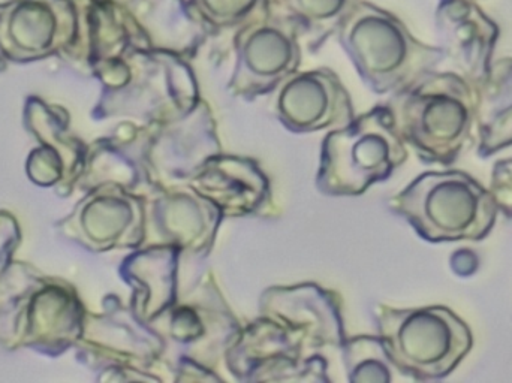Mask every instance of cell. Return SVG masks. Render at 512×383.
<instances>
[{"label": "cell", "instance_id": "277c9868", "mask_svg": "<svg viewBox=\"0 0 512 383\" xmlns=\"http://www.w3.org/2000/svg\"><path fill=\"white\" fill-rule=\"evenodd\" d=\"M393 114V113H391ZM394 126L420 152L421 158L451 164L459 158L471 135V107L459 89L423 84L406 93L394 116Z\"/></svg>", "mask_w": 512, "mask_h": 383}, {"label": "cell", "instance_id": "9c48e42d", "mask_svg": "<svg viewBox=\"0 0 512 383\" xmlns=\"http://www.w3.org/2000/svg\"><path fill=\"white\" fill-rule=\"evenodd\" d=\"M289 14L294 15L304 30L316 38H325L351 14L360 0H283Z\"/></svg>", "mask_w": 512, "mask_h": 383}, {"label": "cell", "instance_id": "52a82bcc", "mask_svg": "<svg viewBox=\"0 0 512 383\" xmlns=\"http://www.w3.org/2000/svg\"><path fill=\"white\" fill-rule=\"evenodd\" d=\"M77 29L74 0L0 3V48L14 59H32L60 48H72Z\"/></svg>", "mask_w": 512, "mask_h": 383}, {"label": "cell", "instance_id": "7a4b0ae2", "mask_svg": "<svg viewBox=\"0 0 512 383\" xmlns=\"http://www.w3.org/2000/svg\"><path fill=\"white\" fill-rule=\"evenodd\" d=\"M382 333L390 360L421 381L450 375L472 346L465 322L442 307L387 313Z\"/></svg>", "mask_w": 512, "mask_h": 383}, {"label": "cell", "instance_id": "8992f818", "mask_svg": "<svg viewBox=\"0 0 512 383\" xmlns=\"http://www.w3.org/2000/svg\"><path fill=\"white\" fill-rule=\"evenodd\" d=\"M264 14L243 24L236 45L239 65L231 81L236 92L258 95L294 74L300 62L297 32L301 23L294 15Z\"/></svg>", "mask_w": 512, "mask_h": 383}, {"label": "cell", "instance_id": "ba28073f", "mask_svg": "<svg viewBox=\"0 0 512 383\" xmlns=\"http://www.w3.org/2000/svg\"><path fill=\"white\" fill-rule=\"evenodd\" d=\"M282 122L295 131H312L333 117L349 114V99L342 84L330 71L297 75L283 86L277 102Z\"/></svg>", "mask_w": 512, "mask_h": 383}, {"label": "cell", "instance_id": "3957f363", "mask_svg": "<svg viewBox=\"0 0 512 383\" xmlns=\"http://www.w3.org/2000/svg\"><path fill=\"white\" fill-rule=\"evenodd\" d=\"M406 153L390 110H375L325 140L319 183L327 193H361L387 179Z\"/></svg>", "mask_w": 512, "mask_h": 383}, {"label": "cell", "instance_id": "30bf717a", "mask_svg": "<svg viewBox=\"0 0 512 383\" xmlns=\"http://www.w3.org/2000/svg\"><path fill=\"white\" fill-rule=\"evenodd\" d=\"M210 30L246 24L264 14L268 0H186Z\"/></svg>", "mask_w": 512, "mask_h": 383}, {"label": "cell", "instance_id": "6da1fadb", "mask_svg": "<svg viewBox=\"0 0 512 383\" xmlns=\"http://www.w3.org/2000/svg\"><path fill=\"white\" fill-rule=\"evenodd\" d=\"M397 208L429 241L483 240L495 225L492 193L459 173H432L399 196Z\"/></svg>", "mask_w": 512, "mask_h": 383}, {"label": "cell", "instance_id": "5b68a950", "mask_svg": "<svg viewBox=\"0 0 512 383\" xmlns=\"http://www.w3.org/2000/svg\"><path fill=\"white\" fill-rule=\"evenodd\" d=\"M340 42L364 80L378 92L399 86L411 71L414 42L387 12L358 3L339 27Z\"/></svg>", "mask_w": 512, "mask_h": 383}, {"label": "cell", "instance_id": "8fae6325", "mask_svg": "<svg viewBox=\"0 0 512 383\" xmlns=\"http://www.w3.org/2000/svg\"><path fill=\"white\" fill-rule=\"evenodd\" d=\"M490 193L498 208L508 217H512V159L496 164Z\"/></svg>", "mask_w": 512, "mask_h": 383}]
</instances>
